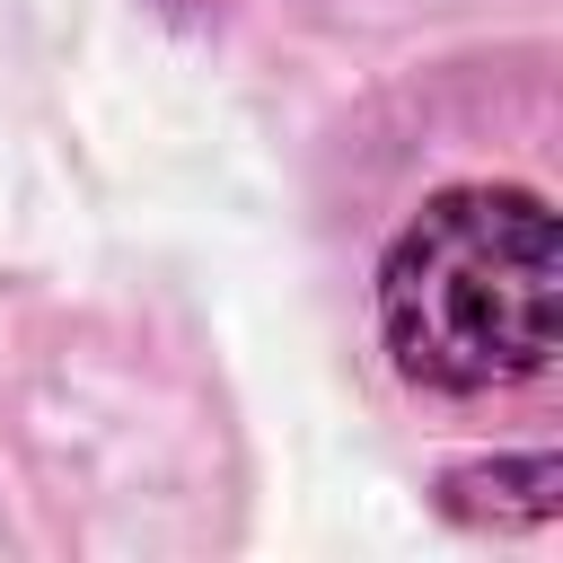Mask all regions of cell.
<instances>
[{"mask_svg":"<svg viewBox=\"0 0 563 563\" xmlns=\"http://www.w3.org/2000/svg\"><path fill=\"white\" fill-rule=\"evenodd\" d=\"M378 343L422 396H501L554 369L563 255L528 185H449L378 255Z\"/></svg>","mask_w":563,"mask_h":563,"instance_id":"6da1fadb","label":"cell"},{"mask_svg":"<svg viewBox=\"0 0 563 563\" xmlns=\"http://www.w3.org/2000/svg\"><path fill=\"white\" fill-rule=\"evenodd\" d=\"M440 510H449L457 528H545V519L563 510V466H554L545 449L449 466V475H440Z\"/></svg>","mask_w":563,"mask_h":563,"instance_id":"7a4b0ae2","label":"cell"}]
</instances>
